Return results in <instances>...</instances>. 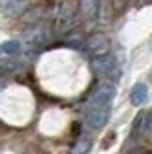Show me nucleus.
Returning <instances> with one entry per match:
<instances>
[{
  "label": "nucleus",
  "instance_id": "1",
  "mask_svg": "<svg viewBox=\"0 0 152 154\" xmlns=\"http://www.w3.org/2000/svg\"><path fill=\"white\" fill-rule=\"evenodd\" d=\"M109 119V105H100V107H94V111L88 115V126L90 128H102Z\"/></svg>",
  "mask_w": 152,
  "mask_h": 154
},
{
  "label": "nucleus",
  "instance_id": "3",
  "mask_svg": "<svg viewBox=\"0 0 152 154\" xmlns=\"http://www.w3.org/2000/svg\"><path fill=\"white\" fill-rule=\"evenodd\" d=\"M113 68H115V60H113L111 57H100V58H94L92 60V70L96 73H109Z\"/></svg>",
  "mask_w": 152,
  "mask_h": 154
},
{
  "label": "nucleus",
  "instance_id": "4",
  "mask_svg": "<svg viewBox=\"0 0 152 154\" xmlns=\"http://www.w3.org/2000/svg\"><path fill=\"white\" fill-rule=\"evenodd\" d=\"M88 49L92 51V53H96V55H102V53H105L107 51V38L105 36H92L88 40Z\"/></svg>",
  "mask_w": 152,
  "mask_h": 154
},
{
  "label": "nucleus",
  "instance_id": "6",
  "mask_svg": "<svg viewBox=\"0 0 152 154\" xmlns=\"http://www.w3.org/2000/svg\"><path fill=\"white\" fill-rule=\"evenodd\" d=\"M83 13L87 17H92L96 13V0H83Z\"/></svg>",
  "mask_w": 152,
  "mask_h": 154
},
{
  "label": "nucleus",
  "instance_id": "2",
  "mask_svg": "<svg viewBox=\"0 0 152 154\" xmlns=\"http://www.w3.org/2000/svg\"><path fill=\"white\" fill-rule=\"evenodd\" d=\"M113 94H115V90H113V87H109V85H105V87H100L96 90V94L92 96V105L94 107H100V105H107L109 100L113 98Z\"/></svg>",
  "mask_w": 152,
  "mask_h": 154
},
{
  "label": "nucleus",
  "instance_id": "5",
  "mask_svg": "<svg viewBox=\"0 0 152 154\" xmlns=\"http://www.w3.org/2000/svg\"><path fill=\"white\" fill-rule=\"evenodd\" d=\"M147 96H148L147 85H143V83L135 85L133 90H132V103H133V105H141V103L147 100Z\"/></svg>",
  "mask_w": 152,
  "mask_h": 154
},
{
  "label": "nucleus",
  "instance_id": "9",
  "mask_svg": "<svg viewBox=\"0 0 152 154\" xmlns=\"http://www.w3.org/2000/svg\"><path fill=\"white\" fill-rule=\"evenodd\" d=\"M115 4H117V6H122V4H124V0H115Z\"/></svg>",
  "mask_w": 152,
  "mask_h": 154
},
{
  "label": "nucleus",
  "instance_id": "7",
  "mask_svg": "<svg viewBox=\"0 0 152 154\" xmlns=\"http://www.w3.org/2000/svg\"><path fill=\"white\" fill-rule=\"evenodd\" d=\"M88 149H90V141H81V143L75 145V149H73L71 152H73V154H87Z\"/></svg>",
  "mask_w": 152,
  "mask_h": 154
},
{
  "label": "nucleus",
  "instance_id": "8",
  "mask_svg": "<svg viewBox=\"0 0 152 154\" xmlns=\"http://www.w3.org/2000/svg\"><path fill=\"white\" fill-rule=\"evenodd\" d=\"M145 132L152 135V113H148L145 117Z\"/></svg>",
  "mask_w": 152,
  "mask_h": 154
}]
</instances>
